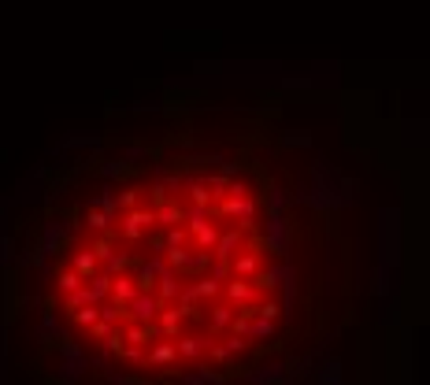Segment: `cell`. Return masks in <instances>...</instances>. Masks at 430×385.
I'll return each instance as SVG.
<instances>
[{"label":"cell","mask_w":430,"mask_h":385,"mask_svg":"<svg viewBox=\"0 0 430 385\" xmlns=\"http://www.w3.org/2000/svg\"><path fill=\"white\" fill-rule=\"evenodd\" d=\"M74 271H78V274H82V278L89 281V278L97 274V255H93V252H82V255H78V260H74Z\"/></svg>","instance_id":"obj_1"},{"label":"cell","mask_w":430,"mask_h":385,"mask_svg":"<svg viewBox=\"0 0 430 385\" xmlns=\"http://www.w3.org/2000/svg\"><path fill=\"white\" fill-rule=\"evenodd\" d=\"M130 307H134V318H141V323H145V318H152V315H156V307H160V304H156L152 297H137Z\"/></svg>","instance_id":"obj_2"},{"label":"cell","mask_w":430,"mask_h":385,"mask_svg":"<svg viewBox=\"0 0 430 385\" xmlns=\"http://www.w3.org/2000/svg\"><path fill=\"white\" fill-rule=\"evenodd\" d=\"M97 318H100V307L97 304L78 307V312H74V323H82V326H97Z\"/></svg>","instance_id":"obj_3"}]
</instances>
